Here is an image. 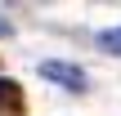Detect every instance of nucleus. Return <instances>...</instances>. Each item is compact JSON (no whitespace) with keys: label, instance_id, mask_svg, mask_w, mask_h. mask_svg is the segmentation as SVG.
Here are the masks:
<instances>
[{"label":"nucleus","instance_id":"1","mask_svg":"<svg viewBox=\"0 0 121 116\" xmlns=\"http://www.w3.org/2000/svg\"><path fill=\"white\" fill-rule=\"evenodd\" d=\"M40 76L54 80V85H63L67 94H85V89H90V76H85L76 63H40Z\"/></svg>","mask_w":121,"mask_h":116},{"label":"nucleus","instance_id":"2","mask_svg":"<svg viewBox=\"0 0 121 116\" xmlns=\"http://www.w3.org/2000/svg\"><path fill=\"white\" fill-rule=\"evenodd\" d=\"M0 116H27V98H22V85L0 76Z\"/></svg>","mask_w":121,"mask_h":116},{"label":"nucleus","instance_id":"3","mask_svg":"<svg viewBox=\"0 0 121 116\" xmlns=\"http://www.w3.org/2000/svg\"><path fill=\"white\" fill-rule=\"evenodd\" d=\"M99 49H108V54H121V27H112V31H103V36H99Z\"/></svg>","mask_w":121,"mask_h":116},{"label":"nucleus","instance_id":"4","mask_svg":"<svg viewBox=\"0 0 121 116\" xmlns=\"http://www.w3.org/2000/svg\"><path fill=\"white\" fill-rule=\"evenodd\" d=\"M9 36H13V22H9V18L0 13V40H9Z\"/></svg>","mask_w":121,"mask_h":116}]
</instances>
